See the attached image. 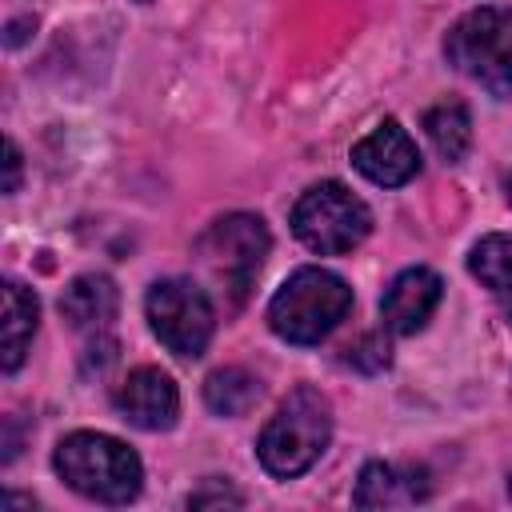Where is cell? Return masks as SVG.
<instances>
[{
	"mask_svg": "<svg viewBox=\"0 0 512 512\" xmlns=\"http://www.w3.org/2000/svg\"><path fill=\"white\" fill-rule=\"evenodd\" d=\"M56 472L68 488L100 504H128L140 492V460L128 444L104 432H72L56 448Z\"/></svg>",
	"mask_w": 512,
	"mask_h": 512,
	"instance_id": "obj_1",
	"label": "cell"
},
{
	"mask_svg": "<svg viewBox=\"0 0 512 512\" xmlns=\"http://www.w3.org/2000/svg\"><path fill=\"white\" fill-rule=\"evenodd\" d=\"M352 308V288L328 268H300L292 272L268 304V324L288 344H316L324 340Z\"/></svg>",
	"mask_w": 512,
	"mask_h": 512,
	"instance_id": "obj_2",
	"label": "cell"
},
{
	"mask_svg": "<svg viewBox=\"0 0 512 512\" xmlns=\"http://www.w3.org/2000/svg\"><path fill=\"white\" fill-rule=\"evenodd\" d=\"M328 436H332V408H328V400L316 388L304 384L264 424L260 444H256V456H260V464L272 476H284L288 480V476L308 472L320 460Z\"/></svg>",
	"mask_w": 512,
	"mask_h": 512,
	"instance_id": "obj_3",
	"label": "cell"
},
{
	"mask_svg": "<svg viewBox=\"0 0 512 512\" xmlns=\"http://www.w3.org/2000/svg\"><path fill=\"white\" fill-rule=\"evenodd\" d=\"M268 228L260 216L252 212H228L220 220L208 224V232L196 240V256L200 268L208 272V280L232 300L240 304L256 280V272L264 268L268 256Z\"/></svg>",
	"mask_w": 512,
	"mask_h": 512,
	"instance_id": "obj_4",
	"label": "cell"
},
{
	"mask_svg": "<svg viewBox=\"0 0 512 512\" xmlns=\"http://www.w3.org/2000/svg\"><path fill=\"white\" fill-rule=\"evenodd\" d=\"M448 60L492 96H512V8H476L444 40Z\"/></svg>",
	"mask_w": 512,
	"mask_h": 512,
	"instance_id": "obj_5",
	"label": "cell"
},
{
	"mask_svg": "<svg viewBox=\"0 0 512 512\" xmlns=\"http://www.w3.org/2000/svg\"><path fill=\"white\" fill-rule=\"evenodd\" d=\"M372 228V212L368 204L348 192L344 184L336 180H324V184H312L296 208H292V232L304 248L320 252V256H336V252H348L356 248Z\"/></svg>",
	"mask_w": 512,
	"mask_h": 512,
	"instance_id": "obj_6",
	"label": "cell"
},
{
	"mask_svg": "<svg viewBox=\"0 0 512 512\" xmlns=\"http://www.w3.org/2000/svg\"><path fill=\"white\" fill-rule=\"evenodd\" d=\"M148 324L152 332L160 336V344L184 360L200 356L212 340V328H216V312H212V300L200 284L192 280H156L148 288Z\"/></svg>",
	"mask_w": 512,
	"mask_h": 512,
	"instance_id": "obj_7",
	"label": "cell"
},
{
	"mask_svg": "<svg viewBox=\"0 0 512 512\" xmlns=\"http://www.w3.org/2000/svg\"><path fill=\"white\" fill-rule=\"evenodd\" d=\"M112 404H116V412L128 424H136L144 432H164V428L176 424L180 392H176V384H172L168 372H160V368H136V372L124 376V384L116 388Z\"/></svg>",
	"mask_w": 512,
	"mask_h": 512,
	"instance_id": "obj_8",
	"label": "cell"
},
{
	"mask_svg": "<svg viewBox=\"0 0 512 512\" xmlns=\"http://www.w3.org/2000/svg\"><path fill=\"white\" fill-rule=\"evenodd\" d=\"M352 164H356V172L368 176L372 184L396 188V184H408V180L420 172V152H416L412 136H408L396 120H384V124H376V128L352 148Z\"/></svg>",
	"mask_w": 512,
	"mask_h": 512,
	"instance_id": "obj_9",
	"label": "cell"
},
{
	"mask_svg": "<svg viewBox=\"0 0 512 512\" xmlns=\"http://www.w3.org/2000/svg\"><path fill=\"white\" fill-rule=\"evenodd\" d=\"M440 296H444V284H440V276L432 268H408L388 284V292L380 300L384 324L392 332H400V336H412V332H420L428 324V316L436 312Z\"/></svg>",
	"mask_w": 512,
	"mask_h": 512,
	"instance_id": "obj_10",
	"label": "cell"
},
{
	"mask_svg": "<svg viewBox=\"0 0 512 512\" xmlns=\"http://www.w3.org/2000/svg\"><path fill=\"white\" fill-rule=\"evenodd\" d=\"M428 496V472L412 464H364L356 480V508H396V504H416Z\"/></svg>",
	"mask_w": 512,
	"mask_h": 512,
	"instance_id": "obj_11",
	"label": "cell"
},
{
	"mask_svg": "<svg viewBox=\"0 0 512 512\" xmlns=\"http://www.w3.org/2000/svg\"><path fill=\"white\" fill-rule=\"evenodd\" d=\"M116 312H120V292L108 276H96V272L76 276L60 296V316L76 332H96L100 336L116 320Z\"/></svg>",
	"mask_w": 512,
	"mask_h": 512,
	"instance_id": "obj_12",
	"label": "cell"
},
{
	"mask_svg": "<svg viewBox=\"0 0 512 512\" xmlns=\"http://www.w3.org/2000/svg\"><path fill=\"white\" fill-rule=\"evenodd\" d=\"M36 316H40L36 296L24 284L8 280L4 284V324H0V364H4V372H16L24 364L32 332H36Z\"/></svg>",
	"mask_w": 512,
	"mask_h": 512,
	"instance_id": "obj_13",
	"label": "cell"
},
{
	"mask_svg": "<svg viewBox=\"0 0 512 512\" xmlns=\"http://www.w3.org/2000/svg\"><path fill=\"white\" fill-rule=\"evenodd\" d=\"M260 400V380L244 368H216L204 380V404L216 416H244Z\"/></svg>",
	"mask_w": 512,
	"mask_h": 512,
	"instance_id": "obj_14",
	"label": "cell"
},
{
	"mask_svg": "<svg viewBox=\"0 0 512 512\" xmlns=\"http://www.w3.org/2000/svg\"><path fill=\"white\" fill-rule=\"evenodd\" d=\"M424 132L432 140V148L444 156V160H460L472 144V120H468V108L460 100H444L436 108L424 112Z\"/></svg>",
	"mask_w": 512,
	"mask_h": 512,
	"instance_id": "obj_15",
	"label": "cell"
},
{
	"mask_svg": "<svg viewBox=\"0 0 512 512\" xmlns=\"http://www.w3.org/2000/svg\"><path fill=\"white\" fill-rule=\"evenodd\" d=\"M472 276L492 292H512V236H484L468 256Z\"/></svg>",
	"mask_w": 512,
	"mask_h": 512,
	"instance_id": "obj_16",
	"label": "cell"
},
{
	"mask_svg": "<svg viewBox=\"0 0 512 512\" xmlns=\"http://www.w3.org/2000/svg\"><path fill=\"white\" fill-rule=\"evenodd\" d=\"M388 360L392 356H388V344L380 336H364L360 344L348 348V364L360 372H380V368H388Z\"/></svg>",
	"mask_w": 512,
	"mask_h": 512,
	"instance_id": "obj_17",
	"label": "cell"
},
{
	"mask_svg": "<svg viewBox=\"0 0 512 512\" xmlns=\"http://www.w3.org/2000/svg\"><path fill=\"white\" fill-rule=\"evenodd\" d=\"M188 504L192 508H220V504H240V492H232L228 484H208V488H200V492H192L188 496Z\"/></svg>",
	"mask_w": 512,
	"mask_h": 512,
	"instance_id": "obj_18",
	"label": "cell"
},
{
	"mask_svg": "<svg viewBox=\"0 0 512 512\" xmlns=\"http://www.w3.org/2000/svg\"><path fill=\"white\" fill-rule=\"evenodd\" d=\"M4 168H8V176H4V192H16L20 188V148L8 140V148H4Z\"/></svg>",
	"mask_w": 512,
	"mask_h": 512,
	"instance_id": "obj_19",
	"label": "cell"
},
{
	"mask_svg": "<svg viewBox=\"0 0 512 512\" xmlns=\"http://www.w3.org/2000/svg\"><path fill=\"white\" fill-rule=\"evenodd\" d=\"M504 188H508V204H512V176H508V184H504Z\"/></svg>",
	"mask_w": 512,
	"mask_h": 512,
	"instance_id": "obj_20",
	"label": "cell"
},
{
	"mask_svg": "<svg viewBox=\"0 0 512 512\" xmlns=\"http://www.w3.org/2000/svg\"><path fill=\"white\" fill-rule=\"evenodd\" d=\"M508 492H512V480H508Z\"/></svg>",
	"mask_w": 512,
	"mask_h": 512,
	"instance_id": "obj_21",
	"label": "cell"
}]
</instances>
